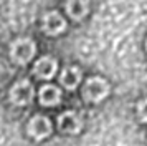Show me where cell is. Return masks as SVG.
<instances>
[{"label":"cell","instance_id":"cell-1","mask_svg":"<svg viewBox=\"0 0 147 146\" xmlns=\"http://www.w3.org/2000/svg\"><path fill=\"white\" fill-rule=\"evenodd\" d=\"M10 55L18 65H25L35 55V43L30 38H18L10 46Z\"/></svg>","mask_w":147,"mask_h":146},{"label":"cell","instance_id":"cell-3","mask_svg":"<svg viewBox=\"0 0 147 146\" xmlns=\"http://www.w3.org/2000/svg\"><path fill=\"white\" fill-rule=\"evenodd\" d=\"M33 86L28 80H20L17 81L12 90H10V100L13 105H18V106H23V105H28L32 100H33Z\"/></svg>","mask_w":147,"mask_h":146},{"label":"cell","instance_id":"cell-8","mask_svg":"<svg viewBox=\"0 0 147 146\" xmlns=\"http://www.w3.org/2000/svg\"><path fill=\"white\" fill-rule=\"evenodd\" d=\"M60 81H61V85L65 86V88H68V90L76 88V85L81 81L80 68H76V66H68V68H65L63 73H61V76H60Z\"/></svg>","mask_w":147,"mask_h":146},{"label":"cell","instance_id":"cell-4","mask_svg":"<svg viewBox=\"0 0 147 146\" xmlns=\"http://www.w3.org/2000/svg\"><path fill=\"white\" fill-rule=\"evenodd\" d=\"M28 133L36 139H43L47 138L48 134L51 133V123L50 119L45 116H33L28 123Z\"/></svg>","mask_w":147,"mask_h":146},{"label":"cell","instance_id":"cell-6","mask_svg":"<svg viewBox=\"0 0 147 146\" xmlns=\"http://www.w3.org/2000/svg\"><path fill=\"white\" fill-rule=\"evenodd\" d=\"M56 60L51 58V57H43L36 61V65L33 66V73L38 76V78H43V80H48L51 78L56 72Z\"/></svg>","mask_w":147,"mask_h":146},{"label":"cell","instance_id":"cell-5","mask_svg":"<svg viewBox=\"0 0 147 146\" xmlns=\"http://www.w3.org/2000/svg\"><path fill=\"white\" fill-rule=\"evenodd\" d=\"M65 20L58 12H50V13H45L43 17V30L48 33V35H58L65 30Z\"/></svg>","mask_w":147,"mask_h":146},{"label":"cell","instance_id":"cell-7","mask_svg":"<svg viewBox=\"0 0 147 146\" xmlns=\"http://www.w3.org/2000/svg\"><path fill=\"white\" fill-rule=\"evenodd\" d=\"M58 125H60V130L65 133H78L81 130V119L76 113L66 111L58 118Z\"/></svg>","mask_w":147,"mask_h":146},{"label":"cell","instance_id":"cell-10","mask_svg":"<svg viewBox=\"0 0 147 146\" xmlns=\"http://www.w3.org/2000/svg\"><path fill=\"white\" fill-rule=\"evenodd\" d=\"M66 10L69 13V17H73L76 20H81L88 13V3L84 0H68Z\"/></svg>","mask_w":147,"mask_h":146},{"label":"cell","instance_id":"cell-11","mask_svg":"<svg viewBox=\"0 0 147 146\" xmlns=\"http://www.w3.org/2000/svg\"><path fill=\"white\" fill-rule=\"evenodd\" d=\"M139 118L142 121H147V98L139 103Z\"/></svg>","mask_w":147,"mask_h":146},{"label":"cell","instance_id":"cell-9","mask_svg":"<svg viewBox=\"0 0 147 146\" xmlns=\"http://www.w3.org/2000/svg\"><path fill=\"white\" fill-rule=\"evenodd\" d=\"M60 98H61V93L56 86H51V85H47L43 86L40 90V103L45 106H55L60 103Z\"/></svg>","mask_w":147,"mask_h":146},{"label":"cell","instance_id":"cell-2","mask_svg":"<svg viewBox=\"0 0 147 146\" xmlns=\"http://www.w3.org/2000/svg\"><path fill=\"white\" fill-rule=\"evenodd\" d=\"M107 93H109V85H107L106 80L99 78V76H94V78H89L86 81V86L83 90V95L88 101H93V103H98L102 98H106Z\"/></svg>","mask_w":147,"mask_h":146}]
</instances>
